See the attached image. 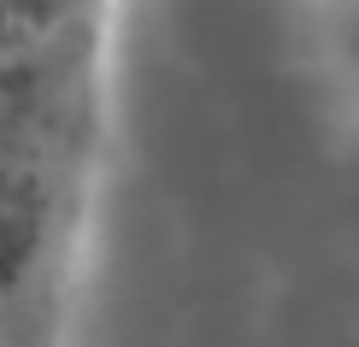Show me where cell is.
I'll return each mask as SVG.
<instances>
[{"label": "cell", "mask_w": 359, "mask_h": 347, "mask_svg": "<svg viewBox=\"0 0 359 347\" xmlns=\"http://www.w3.org/2000/svg\"><path fill=\"white\" fill-rule=\"evenodd\" d=\"M124 0H0V347L77 341Z\"/></svg>", "instance_id": "obj_1"}, {"label": "cell", "mask_w": 359, "mask_h": 347, "mask_svg": "<svg viewBox=\"0 0 359 347\" xmlns=\"http://www.w3.org/2000/svg\"><path fill=\"white\" fill-rule=\"evenodd\" d=\"M318 36L330 48L336 77L359 100V0H318Z\"/></svg>", "instance_id": "obj_2"}]
</instances>
